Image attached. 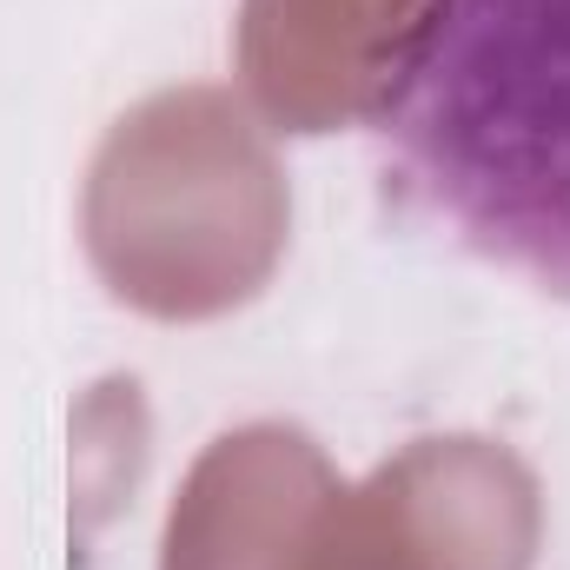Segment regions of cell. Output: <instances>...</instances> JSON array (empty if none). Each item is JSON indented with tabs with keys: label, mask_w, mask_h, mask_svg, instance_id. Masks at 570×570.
Wrapping results in <instances>:
<instances>
[{
	"label": "cell",
	"mask_w": 570,
	"mask_h": 570,
	"mask_svg": "<svg viewBox=\"0 0 570 570\" xmlns=\"http://www.w3.org/2000/svg\"><path fill=\"white\" fill-rule=\"evenodd\" d=\"M372 140L464 253L570 298V0H419Z\"/></svg>",
	"instance_id": "cell-1"
}]
</instances>
